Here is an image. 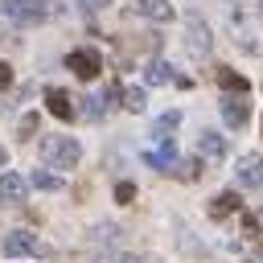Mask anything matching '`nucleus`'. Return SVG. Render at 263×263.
I'll return each instance as SVG.
<instances>
[{"label": "nucleus", "instance_id": "f257e3e1", "mask_svg": "<svg viewBox=\"0 0 263 263\" xmlns=\"http://www.w3.org/2000/svg\"><path fill=\"white\" fill-rule=\"evenodd\" d=\"M78 156H82V148H78L74 136H45L41 140V160L49 168H74Z\"/></svg>", "mask_w": 263, "mask_h": 263}, {"label": "nucleus", "instance_id": "f03ea898", "mask_svg": "<svg viewBox=\"0 0 263 263\" xmlns=\"http://www.w3.org/2000/svg\"><path fill=\"white\" fill-rule=\"evenodd\" d=\"M4 16L16 21V25H41L49 16V4L45 0H8L4 4Z\"/></svg>", "mask_w": 263, "mask_h": 263}, {"label": "nucleus", "instance_id": "7ed1b4c3", "mask_svg": "<svg viewBox=\"0 0 263 263\" xmlns=\"http://www.w3.org/2000/svg\"><path fill=\"white\" fill-rule=\"evenodd\" d=\"M4 255H8V259H21V255H45V247L37 242V234H29V230H12V234H4Z\"/></svg>", "mask_w": 263, "mask_h": 263}, {"label": "nucleus", "instance_id": "20e7f679", "mask_svg": "<svg viewBox=\"0 0 263 263\" xmlns=\"http://www.w3.org/2000/svg\"><path fill=\"white\" fill-rule=\"evenodd\" d=\"M66 66H70L78 78H95V74L103 70V58H99V49H70V53H66Z\"/></svg>", "mask_w": 263, "mask_h": 263}, {"label": "nucleus", "instance_id": "39448f33", "mask_svg": "<svg viewBox=\"0 0 263 263\" xmlns=\"http://www.w3.org/2000/svg\"><path fill=\"white\" fill-rule=\"evenodd\" d=\"M185 33H189V53L193 58H205L210 53V25L201 16H185Z\"/></svg>", "mask_w": 263, "mask_h": 263}, {"label": "nucleus", "instance_id": "423d86ee", "mask_svg": "<svg viewBox=\"0 0 263 263\" xmlns=\"http://www.w3.org/2000/svg\"><path fill=\"white\" fill-rule=\"evenodd\" d=\"M25 189H29V181L21 173H4L0 177V205H21L25 201Z\"/></svg>", "mask_w": 263, "mask_h": 263}, {"label": "nucleus", "instance_id": "0eeeda50", "mask_svg": "<svg viewBox=\"0 0 263 263\" xmlns=\"http://www.w3.org/2000/svg\"><path fill=\"white\" fill-rule=\"evenodd\" d=\"M144 160H148L152 168H160V173H173V168H177V148H173V140H160V148H148Z\"/></svg>", "mask_w": 263, "mask_h": 263}, {"label": "nucleus", "instance_id": "6e6552de", "mask_svg": "<svg viewBox=\"0 0 263 263\" xmlns=\"http://www.w3.org/2000/svg\"><path fill=\"white\" fill-rule=\"evenodd\" d=\"M136 16H148V21H173V4L168 0H127Z\"/></svg>", "mask_w": 263, "mask_h": 263}, {"label": "nucleus", "instance_id": "1a4fd4ad", "mask_svg": "<svg viewBox=\"0 0 263 263\" xmlns=\"http://www.w3.org/2000/svg\"><path fill=\"white\" fill-rule=\"evenodd\" d=\"M45 107H49V115H58V119H74V99H70L62 86H49V90H45Z\"/></svg>", "mask_w": 263, "mask_h": 263}, {"label": "nucleus", "instance_id": "9d476101", "mask_svg": "<svg viewBox=\"0 0 263 263\" xmlns=\"http://www.w3.org/2000/svg\"><path fill=\"white\" fill-rule=\"evenodd\" d=\"M238 185L263 189V156H242V164H238Z\"/></svg>", "mask_w": 263, "mask_h": 263}, {"label": "nucleus", "instance_id": "9b49d317", "mask_svg": "<svg viewBox=\"0 0 263 263\" xmlns=\"http://www.w3.org/2000/svg\"><path fill=\"white\" fill-rule=\"evenodd\" d=\"M222 119H226L230 127H242V123L251 119V103H247V99H226V103H222Z\"/></svg>", "mask_w": 263, "mask_h": 263}, {"label": "nucleus", "instance_id": "f8f14e48", "mask_svg": "<svg viewBox=\"0 0 263 263\" xmlns=\"http://www.w3.org/2000/svg\"><path fill=\"white\" fill-rule=\"evenodd\" d=\"M214 78H218V86L222 90H251V78H242L238 70H230V66H218L214 70Z\"/></svg>", "mask_w": 263, "mask_h": 263}, {"label": "nucleus", "instance_id": "ddd939ff", "mask_svg": "<svg viewBox=\"0 0 263 263\" xmlns=\"http://www.w3.org/2000/svg\"><path fill=\"white\" fill-rule=\"evenodd\" d=\"M173 78H177V74H173V66H168V62H160V58H156V62H148V70H144V82H148V86H160V82H173Z\"/></svg>", "mask_w": 263, "mask_h": 263}, {"label": "nucleus", "instance_id": "4468645a", "mask_svg": "<svg viewBox=\"0 0 263 263\" xmlns=\"http://www.w3.org/2000/svg\"><path fill=\"white\" fill-rule=\"evenodd\" d=\"M234 210H238V193H218L210 201V218H230Z\"/></svg>", "mask_w": 263, "mask_h": 263}, {"label": "nucleus", "instance_id": "2eb2a0df", "mask_svg": "<svg viewBox=\"0 0 263 263\" xmlns=\"http://www.w3.org/2000/svg\"><path fill=\"white\" fill-rule=\"evenodd\" d=\"M177 123H181V111H164V115L156 119V127H152V136H156V140H173L168 132H173Z\"/></svg>", "mask_w": 263, "mask_h": 263}, {"label": "nucleus", "instance_id": "dca6fc26", "mask_svg": "<svg viewBox=\"0 0 263 263\" xmlns=\"http://www.w3.org/2000/svg\"><path fill=\"white\" fill-rule=\"evenodd\" d=\"M197 148H201L205 156H226V140H218L214 132H201V136H197Z\"/></svg>", "mask_w": 263, "mask_h": 263}, {"label": "nucleus", "instance_id": "f3484780", "mask_svg": "<svg viewBox=\"0 0 263 263\" xmlns=\"http://www.w3.org/2000/svg\"><path fill=\"white\" fill-rule=\"evenodd\" d=\"M181 181H197L201 177V160H177V168H173Z\"/></svg>", "mask_w": 263, "mask_h": 263}, {"label": "nucleus", "instance_id": "a211bd4d", "mask_svg": "<svg viewBox=\"0 0 263 263\" xmlns=\"http://www.w3.org/2000/svg\"><path fill=\"white\" fill-rule=\"evenodd\" d=\"M29 185H37V189H62V181H58L53 173H45V168H37V173L29 177Z\"/></svg>", "mask_w": 263, "mask_h": 263}, {"label": "nucleus", "instance_id": "6ab92c4d", "mask_svg": "<svg viewBox=\"0 0 263 263\" xmlns=\"http://www.w3.org/2000/svg\"><path fill=\"white\" fill-rule=\"evenodd\" d=\"M123 107H127V111H144V90H140V86H127V90H123Z\"/></svg>", "mask_w": 263, "mask_h": 263}, {"label": "nucleus", "instance_id": "aec40b11", "mask_svg": "<svg viewBox=\"0 0 263 263\" xmlns=\"http://www.w3.org/2000/svg\"><path fill=\"white\" fill-rule=\"evenodd\" d=\"M115 234H119L115 226H95V230H90V242H95V247H99V242H115Z\"/></svg>", "mask_w": 263, "mask_h": 263}, {"label": "nucleus", "instance_id": "412c9836", "mask_svg": "<svg viewBox=\"0 0 263 263\" xmlns=\"http://www.w3.org/2000/svg\"><path fill=\"white\" fill-rule=\"evenodd\" d=\"M132 197H136V185H132V181H119V185H115V201H119V205H127Z\"/></svg>", "mask_w": 263, "mask_h": 263}, {"label": "nucleus", "instance_id": "4be33fe9", "mask_svg": "<svg viewBox=\"0 0 263 263\" xmlns=\"http://www.w3.org/2000/svg\"><path fill=\"white\" fill-rule=\"evenodd\" d=\"M33 132H37V115H25V119H21V140H29Z\"/></svg>", "mask_w": 263, "mask_h": 263}, {"label": "nucleus", "instance_id": "5701e85b", "mask_svg": "<svg viewBox=\"0 0 263 263\" xmlns=\"http://www.w3.org/2000/svg\"><path fill=\"white\" fill-rule=\"evenodd\" d=\"M8 82H12V66L0 62V90H8Z\"/></svg>", "mask_w": 263, "mask_h": 263}, {"label": "nucleus", "instance_id": "b1692460", "mask_svg": "<svg viewBox=\"0 0 263 263\" xmlns=\"http://www.w3.org/2000/svg\"><path fill=\"white\" fill-rule=\"evenodd\" d=\"M247 263H263V251H247Z\"/></svg>", "mask_w": 263, "mask_h": 263}, {"label": "nucleus", "instance_id": "393cba45", "mask_svg": "<svg viewBox=\"0 0 263 263\" xmlns=\"http://www.w3.org/2000/svg\"><path fill=\"white\" fill-rule=\"evenodd\" d=\"M115 263H140V255H119Z\"/></svg>", "mask_w": 263, "mask_h": 263}, {"label": "nucleus", "instance_id": "a878e982", "mask_svg": "<svg viewBox=\"0 0 263 263\" xmlns=\"http://www.w3.org/2000/svg\"><path fill=\"white\" fill-rule=\"evenodd\" d=\"M0 164H4V148H0Z\"/></svg>", "mask_w": 263, "mask_h": 263}]
</instances>
